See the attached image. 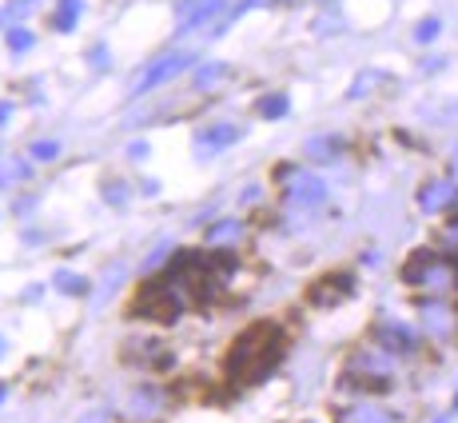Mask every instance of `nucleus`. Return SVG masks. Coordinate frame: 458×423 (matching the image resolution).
Instances as JSON below:
<instances>
[{"label":"nucleus","mask_w":458,"mask_h":423,"mask_svg":"<svg viewBox=\"0 0 458 423\" xmlns=\"http://www.w3.org/2000/svg\"><path fill=\"white\" fill-rule=\"evenodd\" d=\"M283 356V331L275 324H255L247 331H239L231 352L223 359V372L239 379V383H255L275 368V359Z\"/></svg>","instance_id":"obj_1"},{"label":"nucleus","mask_w":458,"mask_h":423,"mask_svg":"<svg viewBox=\"0 0 458 423\" xmlns=\"http://www.w3.org/2000/svg\"><path fill=\"white\" fill-rule=\"evenodd\" d=\"M403 279L419 288V292H430V295H446L450 288L458 284V268L434 252H419L407 268H403Z\"/></svg>","instance_id":"obj_2"},{"label":"nucleus","mask_w":458,"mask_h":423,"mask_svg":"<svg viewBox=\"0 0 458 423\" xmlns=\"http://www.w3.org/2000/svg\"><path fill=\"white\" fill-rule=\"evenodd\" d=\"M395 379V359L387 356L382 347H359L355 356L347 359V383L351 388H391Z\"/></svg>","instance_id":"obj_3"},{"label":"nucleus","mask_w":458,"mask_h":423,"mask_svg":"<svg viewBox=\"0 0 458 423\" xmlns=\"http://www.w3.org/2000/svg\"><path fill=\"white\" fill-rule=\"evenodd\" d=\"M195 64V56L184 49H175V52H164L159 60H152V64L140 72V80L132 84V96H143V92H152V88H159V84H168L175 80L179 72H188V68Z\"/></svg>","instance_id":"obj_4"},{"label":"nucleus","mask_w":458,"mask_h":423,"mask_svg":"<svg viewBox=\"0 0 458 423\" xmlns=\"http://www.w3.org/2000/svg\"><path fill=\"white\" fill-rule=\"evenodd\" d=\"M283 176V196L287 204H295V208H315L327 200V184L311 172H299V168H275V180Z\"/></svg>","instance_id":"obj_5"},{"label":"nucleus","mask_w":458,"mask_h":423,"mask_svg":"<svg viewBox=\"0 0 458 423\" xmlns=\"http://www.w3.org/2000/svg\"><path fill=\"white\" fill-rule=\"evenodd\" d=\"M419 320H423V331L434 336V340H450L458 331V311L443 300H423L419 304Z\"/></svg>","instance_id":"obj_6"},{"label":"nucleus","mask_w":458,"mask_h":423,"mask_svg":"<svg viewBox=\"0 0 458 423\" xmlns=\"http://www.w3.org/2000/svg\"><path fill=\"white\" fill-rule=\"evenodd\" d=\"M355 292V279L347 276V272H331L327 279H319L315 288L307 292V300L311 304H319V308H331V304H339L343 295H351Z\"/></svg>","instance_id":"obj_7"},{"label":"nucleus","mask_w":458,"mask_h":423,"mask_svg":"<svg viewBox=\"0 0 458 423\" xmlns=\"http://www.w3.org/2000/svg\"><path fill=\"white\" fill-rule=\"evenodd\" d=\"M227 0H175V20H179V33H188L195 24H204L220 12Z\"/></svg>","instance_id":"obj_8"},{"label":"nucleus","mask_w":458,"mask_h":423,"mask_svg":"<svg viewBox=\"0 0 458 423\" xmlns=\"http://www.w3.org/2000/svg\"><path fill=\"white\" fill-rule=\"evenodd\" d=\"M455 200V180H430L427 188L419 192V208L423 212H443Z\"/></svg>","instance_id":"obj_9"},{"label":"nucleus","mask_w":458,"mask_h":423,"mask_svg":"<svg viewBox=\"0 0 458 423\" xmlns=\"http://www.w3.org/2000/svg\"><path fill=\"white\" fill-rule=\"evenodd\" d=\"M339 423H395L391 411H382L379 404H351V407H339Z\"/></svg>","instance_id":"obj_10"},{"label":"nucleus","mask_w":458,"mask_h":423,"mask_svg":"<svg viewBox=\"0 0 458 423\" xmlns=\"http://www.w3.org/2000/svg\"><path fill=\"white\" fill-rule=\"evenodd\" d=\"M379 340H382V347H391V352H411L414 343V331L411 327H403V324H382L379 327Z\"/></svg>","instance_id":"obj_11"},{"label":"nucleus","mask_w":458,"mask_h":423,"mask_svg":"<svg viewBox=\"0 0 458 423\" xmlns=\"http://www.w3.org/2000/svg\"><path fill=\"white\" fill-rule=\"evenodd\" d=\"M239 136H243V132H239L236 124H211L207 132H200V140H195V144L207 152V148H227V144H236Z\"/></svg>","instance_id":"obj_12"},{"label":"nucleus","mask_w":458,"mask_h":423,"mask_svg":"<svg viewBox=\"0 0 458 423\" xmlns=\"http://www.w3.org/2000/svg\"><path fill=\"white\" fill-rule=\"evenodd\" d=\"M159 411H164V395L152 388H140L127 404V415H159Z\"/></svg>","instance_id":"obj_13"},{"label":"nucleus","mask_w":458,"mask_h":423,"mask_svg":"<svg viewBox=\"0 0 458 423\" xmlns=\"http://www.w3.org/2000/svg\"><path fill=\"white\" fill-rule=\"evenodd\" d=\"M239 236H243V224H239V220H220V224L207 228V244L211 248H231Z\"/></svg>","instance_id":"obj_14"},{"label":"nucleus","mask_w":458,"mask_h":423,"mask_svg":"<svg viewBox=\"0 0 458 423\" xmlns=\"http://www.w3.org/2000/svg\"><path fill=\"white\" fill-rule=\"evenodd\" d=\"M287 108H291V100H287L283 92H267V96L255 100V112L263 116V120H283Z\"/></svg>","instance_id":"obj_15"},{"label":"nucleus","mask_w":458,"mask_h":423,"mask_svg":"<svg viewBox=\"0 0 458 423\" xmlns=\"http://www.w3.org/2000/svg\"><path fill=\"white\" fill-rule=\"evenodd\" d=\"M80 8H84V0H60V8H56V17H52V28H56V33H72Z\"/></svg>","instance_id":"obj_16"},{"label":"nucleus","mask_w":458,"mask_h":423,"mask_svg":"<svg viewBox=\"0 0 458 423\" xmlns=\"http://www.w3.org/2000/svg\"><path fill=\"white\" fill-rule=\"evenodd\" d=\"M339 140H335V136H319V140H311V144H307V156H311V160H335V156H339Z\"/></svg>","instance_id":"obj_17"},{"label":"nucleus","mask_w":458,"mask_h":423,"mask_svg":"<svg viewBox=\"0 0 458 423\" xmlns=\"http://www.w3.org/2000/svg\"><path fill=\"white\" fill-rule=\"evenodd\" d=\"M56 292H64V295H84L88 292V279L84 276H76V272H56Z\"/></svg>","instance_id":"obj_18"},{"label":"nucleus","mask_w":458,"mask_h":423,"mask_svg":"<svg viewBox=\"0 0 458 423\" xmlns=\"http://www.w3.org/2000/svg\"><path fill=\"white\" fill-rule=\"evenodd\" d=\"M223 76H227V64H220V60H215V64H204L195 72V88H211V84L223 80Z\"/></svg>","instance_id":"obj_19"},{"label":"nucleus","mask_w":458,"mask_h":423,"mask_svg":"<svg viewBox=\"0 0 458 423\" xmlns=\"http://www.w3.org/2000/svg\"><path fill=\"white\" fill-rule=\"evenodd\" d=\"M16 180H28V164L24 160H12L0 168V188H8V184H16Z\"/></svg>","instance_id":"obj_20"},{"label":"nucleus","mask_w":458,"mask_h":423,"mask_svg":"<svg viewBox=\"0 0 458 423\" xmlns=\"http://www.w3.org/2000/svg\"><path fill=\"white\" fill-rule=\"evenodd\" d=\"M439 33H443V20H439V17H427L419 28H414V40H419V44H430Z\"/></svg>","instance_id":"obj_21"},{"label":"nucleus","mask_w":458,"mask_h":423,"mask_svg":"<svg viewBox=\"0 0 458 423\" xmlns=\"http://www.w3.org/2000/svg\"><path fill=\"white\" fill-rule=\"evenodd\" d=\"M32 44H36V36H32L28 28H8V49L12 52H28Z\"/></svg>","instance_id":"obj_22"},{"label":"nucleus","mask_w":458,"mask_h":423,"mask_svg":"<svg viewBox=\"0 0 458 423\" xmlns=\"http://www.w3.org/2000/svg\"><path fill=\"white\" fill-rule=\"evenodd\" d=\"M28 156L32 160H56V156H60V144H56V140H36V144L28 148Z\"/></svg>","instance_id":"obj_23"},{"label":"nucleus","mask_w":458,"mask_h":423,"mask_svg":"<svg viewBox=\"0 0 458 423\" xmlns=\"http://www.w3.org/2000/svg\"><path fill=\"white\" fill-rule=\"evenodd\" d=\"M104 200L108 204H127V188L124 184H104Z\"/></svg>","instance_id":"obj_24"},{"label":"nucleus","mask_w":458,"mask_h":423,"mask_svg":"<svg viewBox=\"0 0 458 423\" xmlns=\"http://www.w3.org/2000/svg\"><path fill=\"white\" fill-rule=\"evenodd\" d=\"M371 80H379L375 72H363L359 80H355V88H351V96H367V88H371Z\"/></svg>","instance_id":"obj_25"},{"label":"nucleus","mask_w":458,"mask_h":423,"mask_svg":"<svg viewBox=\"0 0 458 423\" xmlns=\"http://www.w3.org/2000/svg\"><path fill=\"white\" fill-rule=\"evenodd\" d=\"M108 420H112L108 407H92V411H88V415H84L80 423H108Z\"/></svg>","instance_id":"obj_26"},{"label":"nucleus","mask_w":458,"mask_h":423,"mask_svg":"<svg viewBox=\"0 0 458 423\" xmlns=\"http://www.w3.org/2000/svg\"><path fill=\"white\" fill-rule=\"evenodd\" d=\"M92 64H96V68L108 64V49H104V44H100V49H92Z\"/></svg>","instance_id":"obj_27"},{"label":"nucleus","mask_w":458,"mask_h":423,"mask_svg":"<svg viewBox=\"0 0 458 423\" xmlns=\"http://www.w3.org/2000/svg\"><path fill=\"white\" fill-rule=\"evenodd\" d=\"M127 152H132V160H143V156H148V144H143V140H136Z\"/></svg>","instance_id":"obj_28"},{"label":"nucleus","mask_w":458,"mask_h":423,"mask_svg":"<svg viewBox=\"0 0 458 423\" xmlns=\"http://www.w3.org/2000/svg\"><path fill=\"white\" fill-rule=\"evenodd\" d=\"M8 116H12V104H8V100H0V124H8Z\"/></svg>","instance_id":"obj_29"},{"label":"nucleus","mask_w":458,"mask_h":423,"mask_svg":"<svg viewBox=\"0 0 458 423\" xmlns=\"http://www.w3.org/2000/svg\"><path fill=\"white\" fill-rule=\"evenodd\" d=\"M450 176H458V148H455V156H450Z\"/></svg>","instance_id":"obj_30"},{"label":"nucleus","mask_w":458,"mask_h":423,"mask_svg":"<svg viewBox=\"0 0 458 423\" xmlns=\"http://www.w3.org/2000/svg\"><path fill=\"white\" fill-rule=\"evenodd\" d=\"M4 395H8V388H4V383H0V404H4Z\"/></svg>","instance_id":"obj_31"},{"label":"nucleus","mask_w":458,"mask_h":423,"mask_svg":"<svg viewBox=\"0 0 458 423\" xmlns=\"http://www.w3.org/2000/svg\"><path fill=\"white\" fill-rule=\"evenodd\" d=\"M0 356H4V340H0Z\"/></svg>","instance_id":"obj_32"}]
</instances>
